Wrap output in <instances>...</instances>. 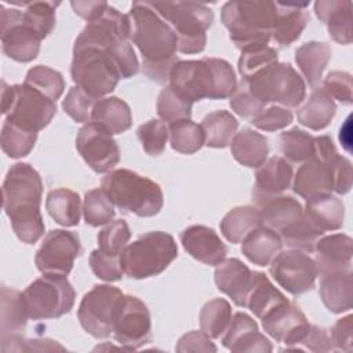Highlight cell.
I'll list each match as a JSON object with an SVG mask.
<instances>
[{"label":"cell","mask_w":353,"mask_h":353,"mask_svg":"<svg viewBox=\"0 0 353 353\" xmlns=\"http://www.w3.org/2000/svg\"><path fill=\"white\" fill-rule=\"evenodd\" d=\"M176 352L181 353H189V352H216V346L211 341V338L203 332V331H190L185 335H182L175 346Z\"/></svg>","instance_id":"94428289"},{"label":"cell","mask_w":353,"mask_h":353,"mask_svg":"<svg viewBox=\"0 0 353 353\" xmlns=\"http://www.w3.org/2000/svg\"><path fill=\"white\" fill-rule=\"evenodd\" d=\"M269 273L280 287L292 295L312 290L319 276L314 259L296 248L280 251L269 263Z\"/></svg>","instance_id":"5bb4252c"},{"label":"cell","mask_w":353,"mask_h":353,"mask_svg":"<svg viewBox=\"0 0 353 353\" xmlns=\"http://www.w3.org/2000/svg\"><path fill=\"white\" fill-rule=\"evenodd\" d=\"M98 248L106 254L121 255L123 250L127 247L131 232L124 219H116L105 226L98 233Z\"/></svg>","instance_id":"f5cc1de1"},{"label":"cell","mask_w":353,"mask_h":353,"mask_svg":"<svg viewBox=\"0 0 353 353\" xmlns=\"http://www.w3.org/2000/svg\"><path fill=\"white\" fill-rule=\"evenodd\" d=\"M181 243L189 255L210 266L219 265L228 254V247L216 232L204 225L186 228L181 233Z\"/></svg>","instance_id":"44dd1931"},{"label":"cell","mask_w":353,"mask_h":353,"mask_svg":"<svg viewBox=\"0 0 353 353\" xmlns=\"http://www.w3.org/2000/svg\"><path fill=\"white\" fill-rule=\"evenodd\" d=\"M124 294L114 285L97 284L81 299L77 319L83 330L97 339L113 332V316L119 299Z\"/></svg>","instance_id":"7c38bea8"},{"label":"cell","mask_w":353,"mask_h":353,"mask_svg":"<svg viewBox=\"0 0 353 353\" xmlns=\"http://www.w3.org/2000/svg\"><path fill=\"white\" fill-rule=\"evenodd\" d=\"M156 12L172 28L182 54H199L207 44V29L214 14L210 7L196 1H149Z\"/></svg>","instance_id":"8992f818"},{"label":"cell","mask_w":353,"mask_h":353,"mask_svg":"<svg viewBox=\"0 0 353 353\" xmlns=\"http://www.w3.org/2000/svg\"><path fill=\"white\" fill-rule=\"evenodd\" d=\"M170 87L190 102L230 98L237 90L232 65L221 58L178 61L168 77Z\"/></svg>","instance_id":"3957f363"},{"label":"cell","mask_w":353,"mask_h":353,"mask_svg":"<svg viewBox=\"0 0 353 353\" xmlns=\"http://www.w3.org/2000/svg\"><path fill=\"white\" fill-rule=\"evenodd\" d=\"M261 320L265 332L284 343L287 350H299V343L310 327L303 312L291 302L274 307Z\"/></svg>","instance_id":"ac0fdd59"},{"label":"cell","mask_w":353,"mask_h":353,"mask_svg":"<svg viewBox=\"0 0 353 353\" xmlns=\"http://www.w3.org/2000/svg\"><path fill=\"white\" fill-rule=\"evenodd\" d=\"M23 83L39 90L55 102L65 90V81L62 74L58 70L46 65H37L30 68L26 73Z\"/></svg>","instance_id":"c3c4849f"},{"label":"cell","mask_w":353,"mask_h":353,"mask_svg":"<svg viewBox=\"0 0 353 353\" xmlns=\"http://www.w3.org/2000/svg\"><path fill=\"white\" fill-rule=\"evenodd\" d=\"M232 319L230 303L223 298H214L204 303L200 310V328L211 339H218L226 331Z\"/></svg>","instance_id":"ee69618b"},{"label":"cell","mask_w":353,"mask_h":353,"mask_svg":"<svg viewBox=\"0 0 353 353\" xmlns=\"http://www.w3.org/2000/svg\"><path fill=\"white\" fill-rule=\"evenodd\" d=\"M90 266L92 273L103 281H119L124 274L120 262V255L106 254L99 248L91 251Z\"/></svg>","instance_id":"11a10c76"},{"label":"cell","mask_w":353,"mask_h":353,"mask_svg":"<svg viewBox=\"0 0 353 353\" xmlns=\"http://www.w3.org/2000/svg\"><path fill=\"white\" fill-rule=\"evenodd\" d=\"M262 225L259 210L252 205L232 208L221 221L219 228L223 237L232 243H241L252 230Z\"/></svg>","instance_id":"f35d334b"},{"label":"cell","mask_w":353,"mask_h":353,"mask_svg":"<svg viewBox=\"0 0 353 353\" xmlns=\"http://www.w3.org/2000/svg\"><path fill=\"white\" fill-rule=\"evenodd\" d=\"M76 149L83 160L98 174L109 172L120 161V149L105 127L90 121L77 132Z\"/></svg>","instance_id":"e0dca14e"},{"label":"cell","mask_w":353,"mask_h":353,"mask_svg":"<svg viewBox=\"0 0 353 353\" xmlns=\"http://www.w3.org/2000/svg\"><path fill=\"white\" fill-rule=\"evenodd\" d=\"M294 178L291 164L281 156H273L255 171L252 200L259 205L265 200L281 194L290 188Z\"/></svg>","instance_id":"7402d4cb"},{"label":"cell","mask_w":353,"mask_h":353,"mask_svg":"<svg viewBox=\"0 0 353 353\" xmlns=\"http://www.w3.org/2000/svg\"><path fill=\"white\" fill-rule=\"evenodd\" d=\"M244 81L262 102L277 103L287 109L298 108L306 94L303 79L287 62H277Z\"/></svg>","instance_id":"8fae6325"},{"label":"cell","mask_w":353,"mask_h":353,"mask_svg":"<svg viewBox=\"0 0 353 353\" xmlns=\"http://www.w3.org/2000/svg\"><path fill=\"white\" fill-rule=\"evenodd\" d=\"M352 163L339 154L332 165V192L346 194L352 188Z\"/></svg>","instance_id":"6125c7cd"},{"label":"cell","mask_w":353,"mask_h":353,"mask_svg":"<svg viewBox=\"0 0 353 353\" xmlns=\"http://www.w3.org/2000/svg\"><path fill=\"white\" fill-rule=\"evenodd\" d=\"M152 321L148 306L134 295H123L114 309L113 336L125 350H137L150 339Z\"/></svg>","instance_id":"4fadbf2b"},{"label":"cell","mask_w":353,"mask_h":353,"mask_svg":"<svg viewBox=\"0 0 353 353\" xmlns=\"http://www.w3.org/2000/svg\"><path fill=\"white\" fill-rule=\"evenodd\" d=\"M283 244L290 248L302 250L305 252H313L317 241L324 236V232L319 229L305 214L294 223L279 232Z\"/></svg>","instance_id":"7bdbcfd3"},{"label":"cell","mask_w":353,"mask_h":353,"mask_svg":"<svg viewBox=\"0 0 353 353\" xmlns=\"http://www.w3.org/2000/svg\"><path fill=\"white\" fill-rule=\"evenodd\" d=\"M168 139L171 148L183 154H193L205 143L201 125L190 119H182L168 124Z\"/></svg>","instance_id":"60d3db41"},{"label":"cell","mask_w":353,"mask_h":353,"mask_svg":"<svg viewBox=\"0 0 353 353\" xmlns=\"http://www.w3.org/2000/svg\"><path fill=\"white\" fill-rule=\"evenodd\" d=\"M97 101L80 87L73 85L62 101V109L76 123H90Z\"/></svg>","instance_id":"db71d44e"},{"label":"cell","mask_w":353,"mask_h":353,"mask_svg":"<svg viewBox=\"0 0 353 353\" xmlns=\"http://www.w3.org/2000/svg\"><path fill=\"white\" fill-rule=\"evenodd\" d=\"M128 15L131 40L143 58L142 72L156 83H167L172 66L179 61L175 32L149 1H134Z\"/></svg>","instance_id":"6da1fadb"},{"label":"cell","mask_w":353,"mask_h":353,"mask_svg":"<svg viewBox=\"0 0 353 353\" xmlns=\"http://www.w3.org/2000/svg\"><path fill=\"white\" fill-rule=\"evenodd\" d=\"M280 148L288 160L294 163H303L313 157L314 137L298 127H294L280 134Z\"/></svg>","instance_id":"7dc6e473"},{"label":"cell","mask_w":353,"mask_h":353,"mask_svg":"<svg viewBox=\"0 0 353 353\" xmlns=\"http://www.w3.org/2000/svg\"><path fill=\"white\" fill-rule=\"evenodd\" d=\"M320 298L332 313H343L353 306V274L352 270L335 272L321 276Z\"/></svg>","instance_id":"83f0119b"},{"label":"cell","mask_w":353,"mask_h":353,"mask_svg":"<svg viewBox=\"0 0 353 353\" xmlns=\"http://www.w3.org/2000/svg\"><path fill=\"white\" fill-rule=\"evenodd\" d=\"M283 241L277 232L261 225L241 241V252L254 265L268 266L281 251Z\"/></svg>","instance_id":"f546056e"},{"label":"cell","mask_w":353,"mask_h":353,"mask_svg":"<svg viewBox=\"0 0 353 353\" xmlns=\"http://www.w3.org/2000/svg\"><path fill=\"white\" fill-rule=\"evenodd\" d=\"M277 62H279L277 51L266 46L255 50L243 51L237 62V69H239V73L241 74V80H250L252 76L258 74L263 69Z\"/></svg>","instance_id":"f907efd6"},{"label":"cell","mask_w":353,"mask_h":353,"mask_svg":"<svg viewBox=\"0 0 353 353\" xmlns=\"http://www.w3.org/2000/svg\"><path fill=\"white\" fill-rule=\"evenodd\" d=\"M276 17L274 1L233 0L221 10V21L234 46L243 51L266 47Z\"/></svg>","instance_id":"277c9868"},{"label":"cell","mask_w":353,"mask_h":353,"mask_svg":"<svg viewBox=\"0 0 353 353\" xmlns=\"http://www.w3.org/2000/svg\"><path fill=\"white\" fill-rule=\"evenodd\" d=\"M292 119L294 117H292L291 110H288L287 108H283V106L273 105V106H269V108L261 110L256 116H254L251 119L250 123L258 130L272 132V131H277V130H281V128L290 125L292 123Z\"/></svg>","instance_id":"6f0895ef"},{"label":"cell","mask_w":353,"mask_h":353,"mask_svg":"<svg viewBox=\"0 0 353 353\" xmlns=\"http://www.w3.org/2000/svg\"><path fill=\"white\" fill-rule=\"evenodd\" d=\"M131 19L112 6L97 19L88 22L74 40V46L105 47L119 40H131Z\"/></svg>","instance_id":"d6986e66"},{"label":"cell","mask_w":353,"mask_h":353,"mask_svg":"<svg viewBox=\"0 0 353 353\" xmlns=\"http://www.w3.org/2000/svg\"><path fill=\"white\" fill-rule=\"evenodd\" d=\"M303 214L324 233L342 228L345 219V205L341 199L324 194L306 200Z\"/></svg>","instance_id":"e575fe53"},{"label":"cell","mask_w":353,"mask_h":353,"mask_svg":"<svg viewBox=\"0 0 353 353\" xmlns=\"http://www.w3.org/2000/svg\"><path fill=\"white\" fill-rule=\"evenodd\" d=\"M276 17L272 29L273 40L281 47L292 44L299 39L310 17L306 11L307 3L274 1Z\"/></svg>","instance_id":"484cf974"},{"label":"cell","mask_w":353,"mask_h":353,"mask_svg":"<svg viewBox=\"0 0 353 353\" xmlns=\"http://www.w3.org/2000/svg\"><path fill=\"white\" fill-rule=\"evenodd\" d=\"M230 108L234 113L244 119H252L256 116L261 110L265 109V102L258 99L248 88L247 83L244 80L237 84V90L230 97Z\"/></svg>","instance_id":"9f6ffc18"},{"label":"cell","mask_w":353,"mask_h":353,"mask_svg":"<svg viewBox=\"0 0 353 353\" xmlns=\"http://www.w3.org/2000/svg\"><path fill=\"white\" fill-rule=\"evenodd\" d=\"M17 4L25 7L23 22L43 40L46 39L55 26V10L61 4L59 1H22Z\"/></svg>","instance_id":"b9f144b4"},{"label":"cell","mask_w":353,"mask_h":353,"mask_svg":"<svg viewBox=\"0 0 353 353\" xmlns=\"http://www.w3.org/2000/svg\"><path fill=\"white\" fill-rule=\"evenodd\" d=\"M0 37L3 52L17 62H30L40 51L41 39L23 22V11L0 6Z\"/></svg>","instance_id":"2e32d148"},{"label":"cell","mask_w":353,"mask_h":353,"mask_svg":"<svg viewBox=\"0 0 353 353\" xmlns=\"http://www.w3.org/2000/svg\"><path fill=\"white\" fill-rule=\"evenodd\" d=\"M91 121L105 127L109 132L121 134L132 124L131 109L123 99L117 97H105L97 101Z\"/></svg>","instance_id":"d590c367"},{"label":"cell","mask_w":353,"mask_h":353,"mask_svg":"<svg viewBox=\"0 0 353 353\" xmlns=\"http://www.w3.org/2000/svg\"><path fill=\"white\" fill-rule=\"evenodd\" d=\"M221 342L230 352L268 353L273 350L270 341L259 332L255 320L244 312H237L232 316Z\"/></svg>","instance_id":"ffe728a7"},{"label":"cell","mask_w":353,"mask_h":353,"mask_svg":"<svg viewBox=\"0 0 353 353\" xmlns=\"http://www.w3.org/2000/svg\"><path fill=\"white\" fill-rule=\"evenodd\" d=\"M332 99L339 101L343 105H350L353 101V81L350 73L334 70L330 72L323 80L321 87Z\"/></svg>","instance_id":"680465c9"},{"label":"cell","mask_w":353,"mask_h":353,"mask_svg":"<svg viewBox=\"0 0 353 353\" xmlns=\"http://www.w3.org/2000/svg\"><path fill=\"white\" fill-rule=\"evenodd\" d=\"M200 125L205 135L204 145L208 148H226L237 132L239 121L228 110H215L208 113Z\"/></svg>","instance_id":"ab89813d"},{"label":"cell","mask_w":353,"mask_h":353,"mask_svg":"<svg viewBox=\"0 0 353 353\" xmlns=\"http://www.w3.org/2000/svg\"><path fill=\"white\" fill-rule=\"evenodd\" d=\"M353 316L347 314L339 319L331 328L330 338L332 347L336 350H342L350 353L353 350Z\"/></svg>","instance_id":"91938a15"},{"label":"cell","mask_w":353,"mask_h":353,"mask_svg":"<svg viewBox=\"0 0 353 353\" xmlns=\"http://www.w3.org/2000/svg\"><path fill=\"white\" fill-rule=\"evenodd\" d=\"M230 150L240 164L250 168H258L268 159L269 145L265 135L251 128H243L234 134L230 142Z\"/></svg>","instance_id":"d6a6232c"},{"label":"cell","mask_w":353,"mask_h":353,"mask_svg":"<svg viewBox=\"0 0 353 353\" xmlns=\"http://www.w3.org/2000/svg\"><path fill=\"white\" fill-rule=\"evenodd\" d=\"M80 254L81 243L77 233L55 229L44 236L40 248L36 251L34 263L43 274L66 277Z\"/></svg>","instance_id":"9a60e30c"},{"label":"cell","mask_w":353,"mask_h":353,"mask_svg":"<svg viewBox=\"0 0 353 353\" xmlns=\"http://www.w3.org/2000/svg\"><path fill=\"white\" fill-rule=\"evenodd\" d=\"M3 210L17 237L25 244L36 243L44 234L40 212L43 181L29 163H17L8 170L3 188Z\"/></svg>","instance_id":"7a4b0ae2"},{"label":"cell","mask_w":353,"mask_h":353,"mask_svg":"<svg viewBox=\"0 0 353 353\" xmlns=\"http://www.w3.org/2000/svg\"><path fill=\"white\" fill-rule=\"evenodd\" d=\"M259 214L262 225L279 233L302 216L303 207L292 196L277 194L259 204Z\"/></svg>","instance_id":"f1b7e54d"},{"label":"cell","mask_w":353,"mask_h":353,"mask_svg":"<svg viewBox=\"0 0 353 353\" xmlns=\"http://www.w3.org/2000/svg\"><path fill=\"white\" fill-rule=\"evenodd\" d=\"M76 292L65 276L44 274L33 280L22 292V301L30 320L58 319L69 313Z\"/></svg>","instance_id":"30bf717a"},{"label":"cell","mask_w":353,"mask_h":353,"mask_svg":"<svg viewBox=\"0 0 353 353\" xmlns=\"http://www.w3.org/2000/svg\"><path fill=\"white\" fill-rule=\"evenodd\" d=\"M1 113L6 121L39 132L55 116L57 102L26 83L8 85L1 81Z\"/></svg>","instance_id":"ba28073f"},{"label":"cell","mask_w":353,"mask_h":353,"mask_svg":"<svg viewBox=\"0 0 353 353\" xmlns=\"http://www.w3.org/2000/svg\"><path fill=\"white\" fill-rule=\"evenodd\" d=\"M192 105L193 102L188 101L181 94L174 91L170 85H167L160 91L157 97L156 109L161 121L171 124L176 120L190 119Z\"/></svg>","instance_id":"681fc988"},{"label":"cell","mask_w":353,"mask_h":353,"mask_svg":"<svg viewBox=\"0 0 353 353\" xmlns=\"http://www.w3.org/2000/svg\"><path fill=\"white\" fill-rule=\"evenodd\" d=\"M335 112V101L323 88H314L306 102L296 110V119L302 125L320 131L331 123Z\"/></svg>","instance_id":"836d02e7"},{"label":"cell","mask_w":353,"mask_h":353,"mask_svg":"<svg viewBox=\"0 0 353 353\" xmlns=\"http://www.w3.org/2000/svg\"><path fill=\"white\" fill-rule=\"evenodd\" d=\"M70 6L74 11V14H77L80 18L85 19L87 23L97 19L98 17H101L105 10L108 8V3L106 1H70Z\"/></svg>","instance_id":"e7e4bbea"},{"label":"cell","mask_w":353,"mask_h":353,"mask_svg":"<svg viewBox=\"0 0 353 353\" xmlns=\"http://www.w3.org/2000/svg\"><path fill=\"white\" fill-rule=\"evenodd\" d=\"M332 55L330 44L324 41H309L295 51V62L312 88H317Z\"/></svg>","instance_id":"1f68e13d"},{"label":"cell","mask_w":353,"mask_h":353,"mask_svg":"<svg viewBox=\"0 0 353 353\" xmlns=\"http://www.w3.org/2000/svg\"><path fill=\"white\" fill-rule=\"evenodd\" d=\"M314 262L320 276L350 270L353 241L347 234L335 233L323 236L314 248Z\"/></svg>","instance_id":"cb8c5ba5"},{"label":"cell","mask_w":353,"mask_h":353,"mask_svg":"<svg viewBox=\"0 0 353 353\" xmlns=\"http://www.w3.org/2000/svg\"><path fill=\"white\" fill-rule=\"evenodd\" d=\"M37 132L26 131L8 121L3 123L0 145L3 152L11 159H21L28 156L34 148Z\"/></svg>","instance_id":"f6af8a7d"},{"label":"cell","mask_w":353,"mask_h":353,"mask_svg":"<svg viewBox=\"0 0 353 353\" xmlns=\"http://www.w3.org/2000/svg\"><path fill=\"white\" fill-rule=\"evenodd\" d=\"M137 137L146 154L160 156L168 141V127L164 121L152 119L138 127Z\"/></svg>","instance_id":"816d5d0a"},{"label":"cell","mask_w":353,"mask_h":353,"mask_svg":"<svg viewBox=\"0 0 353 353\" xmlns=\"http://www.w3.org/2000/svg\"><path fill=\"white\" fill-rule=\"evenodd\" d=\"M252 272L239 258H229L216 265L214 280L216 288L228 295L234 305L245 307Z\"/></svg>","instance_id":"d4e9b609"},{"label":"cell","mask_w":353,"mask_h":353,"mask_svg":"<svg viewBox=\"0 0 353 353\" xmlns=\"http://www.w3.org/2000/svg\"><path fill=\"white\" fill-rule=\"evenodd\" d=\"M176 256L175 239L170 233L154 230L143 233L127 244L120 255V262L125 276L141 280L160 274Z\"/></svg>","instance_id":"52a82bcc"},{"label":"cell","mask_w":353,"mask_h":353,"mask_svg":"<svg viewBox=\"0 0 353 353\" xmlns=\"http://www.w3.org/2000/svg\"><path fill=\"white\" fill-rule=\"evenodd\" d=\"M46 208L57 223L66 228L79 225L83 211L80 196L66 188L50 190L46 199Z\"/></svg>","instance_id":"74e56055"},{"label":"cell","mask_w":353,"mask_h":353,"mask_svg":"<svg viewBox=\"0 0 353 353\" xmlns=\"http://www.w3.org/2000/svg\"><path fill=\"white\" fill-rule=\"evenodd\" d=\"M0 301H1V319H0V331H1V339L12 336V335H21V332L25 331L26 323L29 320V316L26 313L23 301H22V292L10 288L7 285H1L0 292Z\"/></svg>","instance_id":"8d00e7d4"},{"label":"cell","mask_w":353,"mask_h":353,"mask_svg":"<svg viewBox=\"0 0 353 353\" xmlns=\"http://www.w3.org/2000/svg\"><path fill=\"white\" fill-rule=\"evenodd\" d=\"M70 76L77 87L95 99L110 94L121 79L110 55L95 46H73Z\"/></svg>","instance_id":"9c48e42d"},{"label":"cell","mask_w":353,"mask_h":353,"mask_svg":"<svg viewBox=\"0 0 353 353\" xmlns=\"http://www.w3.org/2000/svg\"><path fill=\"white\" fill-rule=\"evenodd\" d=\"M114 215V205L101 188L91 189L85 193L83 201V216L87 225L98 228L110 223Z\"/></svg>","instance_id":"bcb514c9"},{"label":"cell","mask_w":353,"mask_h":353,"mask_svg":"<svg viewBox=\"0 0 353 353\" xmlns=\"http://www.w3.org/2000/svg\"><path fill=\"white\" fill-rule=\"evenodd\" d=\"M302 350H310V352H330L334 350L330 334L325 328L319 327V325H312L309 327L307 332L302 338L301 343Z\"/></svg>","instance_id":"be15d7a7"},{"label":"cell","mask_w":353,"mask_h":353,"mask_svg":"<svg viewBox=\"0 0 353 353\" xmlns=\"http://www.w3.org/2000/svg\"><path fill=\"white\" fill-rule=\"evenodd\" d=\"M101 189L120 211L142 218L157 215L164 204L159 183L125 168L106 172Z\"/></svg>","instance_id":"5b68a950"},{"label":"cell","mask_w":353,"mask_h":353,"mask_svg":"<svg viewBox=\"0 0 353 353\" xmlns=\"http://www.w3.org/2000/svg\"><path fill=\"white\" fill-rule=\"evenodd\" d=\"M336 160V159H335ZM323 161L312 157L298 168L294 181V192L305 200L332 193L334 161Z\"/></svg>","instance_id":"603a6c76"},{"label":"cell","mask_w":353,"mask_h":353,"mask_svg":"<svg viewBox=\"0 0 353 353\" xmlns=\"http://www.w3.org/2000/svg\"><path fill=\"white\" fill-rule=\"evenodd\" d=\"M290 302L285 295L277 290L268 276L262 272H252L251 284L245 299V307H248L258 319H262L270 310L277 306Z\"/></svg>","instance_id":"4dcf8cb0"},{"label":"cell","mask_w":353,"mask_h":353,"mask_svg":"<svg viewBox=\"0 0 353 353\" xmlns=\"http://www.w3.org/2000/svg\"><path fill=\"white\" fill-rule=\"evenodd\" d=\"M339 141H341V145L347 150L350 152V116L346 119L345 124L341 127L339 130Z\"/></svg>","instance_id":"03108f58"},{"label":"cell","mask_w":353,"mask_h":353,"mask_svg":"<svg viewBox=\"0 0 353 353\" xmlns=\"http://www.w3.org/2000/svg\"><path fill=\"white\" fill-rule=\"evenodd\" d=\"M317 18L327 26L328 34L339 44L352 43V3L345 0H319L314 3Z\"/></svg>","instance_id":"4316f807"}]
</instances>
